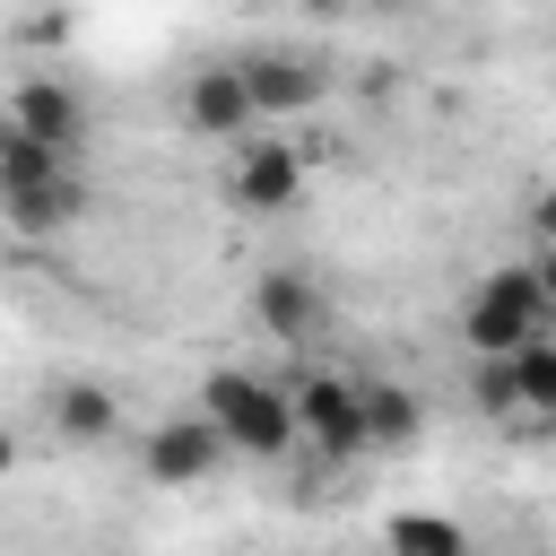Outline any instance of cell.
<instances>
[{"mask_svg":"<svg viewBox=\"0 0 556 556\" xmlns=\"http://www.w3.org/2000/svg\"><path fill=\"white\" fill-rule=\"evenodd\" d=\"M9 139H17V122H9V104H0V148H9Z\"/></svg>","mask_w":556,"mask_h":556,"instance_id":"19","label":"cell"},{"mask_svg":"<svg viewBox=\"0 0 556 556\" xmlns=\"http://www.w3.org/2000/svg\"><path fill=\"white\" fill-rule=\"evenodd\" d=\"M356 9H400V0H356Z\"/></svg>","mask_w":556,"mask_h":556,"instance_id":"20","label":"cell"},{"mask_svg":"<svg viewBox=\"0 0 556 556\" xmlns=\"http://www.w3.org/2000/svg\"><path fill=\"white\" fill-rule=\"evenodd\" d=\"M295 9H313V17H339V9H348V0H295Z\"/></svg>","mask_w":556,"mask_h":556,"instance_id":"18","label":"cell"},{"mask_svg":"<svg viewBox=\"0 0 556 556\" xmlns=\"http://www.w3.org/2000/svg\"><path fill=\"white\" fill-rule=\"evenodd\" d=\"M243 87H252L261 122H295V113L321 104V70L304 52H243Z\"/></svg>","mask_w":556,"mask_h":556,"instance_id":"10","label":"cell"},{"mask_svg":"<svg viewBox=\"0 0 556 556\" xmlns=\"http://www.w3.org/2000/svg\"><path fill=\"white\" fill-rule=\"evenodd\" d=\"M252 321H261L278 348H304V339L330 321V304H321V287H313L304 269H269V278L252 287Z\"/></svg>","mask_w":556,"mask_h":556,"instance_id":"11","label":"cell"},{"mask_svg":"<svg viewBox=\"0 0 556 556\" xmlns=\"http://www.w3.org/2000/svg\"><path fill=\"white\" fill-rule=\"evenodd\" d=\"M200 408H208V426L226 434V452H243V460H278V452L295 443V400H287V382H269V374H252V365H217V374L200 382Z\"/></svg>","mask_w":556,"mask_h":556,"instance_id":"2","label":"cell"},{"mask_svg":"<svg viewBox=\"0 0 556 556\" xmlns=\"http://www.w3.org/2000/svg\"><path fill=\"white\" fill-rule=\"evenodd\" d=\"M295 443H313L321 460H356L365 452V400L348 374H304L295 391Z\"/></svg>","mask_w":556,"mask_h":556,"instance_id":"4","label":"cell"},{"mask_svg":"<svg viewBox=\"0 0 556 556\" xmlns=\"http://www.w3.org/2000/svg\"><path fill=\"white\" fill-rule=\"evenodd\" d=\"M9 469H17V434L0 426V478H9Z\"/></svg>","mask_w":556,"mask_h":556,"instance_id":"17","label":"cell"},{"mask_svg":"<svg viewBox=\"0 0 556 556\" xmlns=\"http://www.w3.org/2000/svg\"><path fill=\"white\" fill-rule=\"evenodd\" d=\"M391 547H426V556H460V547H469V530H460V521H434V513H400V521H391Z\"/></svg>","mask_w":556,"mask_h":556,"instance_id":"14","label":"cell"},{"mask_svg":"<svg viewBox=\"0 0 556 556\" xmlns=\"http://www.w3.org/2000/svg\"><path fill=\"white\" fill-rule=\"evenodd\" d=\"M530 235H539V243H556V182L530 200Z\"/></svg>","mask_w":556,"mask_h":556,"instance_id":"15","label":"cell"},{"mask_svg":"<svg viewBox=\"0 0 556 556\" xmlns=\"http://www.w3.org/2000/svg\"><path fill=\"white\" fill-rule=\"evenodd\" d=\"M478 400L486 408H521V417H556V330L521 339L513 356L478 365Z\"/></svg>","mask_w":556,"mask_h":556,"instance_id":"6","label":"cell"},{"mask_svg":"<svg viewBox=\"0 0 556 556\" xmlns=\"http://www.w3.org/2000/svg\"><path fill=\"white\" fill-rule=\"evenodd\" d=\"M539 330H556V304H547V287L530 278V261L486 269V278L469 287V304H460V339H469L478 356H513V348L539 339Z\"/></svg>","mask_w":556,"mask_h":556,"instance_id":"3","label":"cell"},{"mask_svg":"<svg viewBox=\"0 0 556 556\" xmlns=\"http://www.w3.org/2000/svg\"><path fill=\"white\" fill-rule=\"evenodd\" d=\"M87 208V182H78V156L70 148H43V139H9L0 148V217L17 235H70Z\"/></svg>","mask_w":556,"mask_h":556,"instance_id":"1","label":"cell"},{"mask_svg":"<svg viewBox=\"0 0 556 556\" xmlns=\"http://www.w3.org/2000/svg\"><path fill=\"white\" fill-rule=\"evenodd\" d=\"M217 460H226V434L208 426V408H174V417H156L139 434V469L156 486H200Z\"/></svg>","mask_w":556,"mask_h":556,"instance_id":"5","label":"cell"},{"mask_svg":"<svg viewBox=\"0 0 556 556\" xmlns=\"http://www.w3.org/2000/svg\"><path fill=\"white\" fill-rule=\"evenodd\" d=\"M52 426H61L70 443H113V434H122V400H113L104 382H61V391H52Z\"/></svg>","mask_w":556,"mask_h":556,"instance_id":"13","label":"cell"},{"mask_svg":"<svg viewBox=\"0 0 556 556\" xmlns=\"http://www.w3.org/2000/svg\"><path fill=\"white\" fill-rule=\"evenodd\" d=\"M235 208L243 217H278V208H295L304 200V148L295 139H252L243 130V156H235Z\"/></svg>","mask_w":556,"mask_h":556,"instance_id":"7","label":"cell"},{"mask_svg":"<svg viewBox=\"0 0 556 556\" xmlns=\"http://www.w3.org/2000/svg\"><path fill=\"white\" fill-rule=\"evenodd\" d=\"M530 278L547 287V304H556V243H539V261H530Z\"/></svg>","mask_w":556,"mask_h":556,"instance_id":"16","label":"cell"},{"mask_svg":"<svg viewBox=\"0 0 556 556\" xmlns=\"http://www.w3.org/2000/svg\"><path fill=\"white\" fill-rule=\"evenodd\" d=\"M182 122H191L200 139H243V130H261L252 87H243V61H208V70H191V87H182Z\"/></svg>","mask_w":556,"mask_h":556,"instance_id":"9","label":"cell"},{"mask_svg":"<svg viewBox=\"0 0 556 556\" xmlns=\"http://www.w3.org/2000/svg\"><path fill=\"white\" fill-rule=\"evenodd\" d=\"M356 400H365V452H408L426 434V400L408 382H356Z\"/></svg>","mask_w":556,"mask_h":556,"instance_id":"12","label":"cell"},{"mask_svg":"<svg viewBox=\"0 0 556 556\" xmlns=\"http://www.w3.org/2000/svg\"><path fill=\"white\" fill-rule=\"evenodd\" d=\"M9 122L26 139H43V148H70V156L87 148V96L70 78H52V70H35V78L9 87Z\"/></svg>","mask_w":556,"mask_h":556,"instance_id":"8","label":"cell"}]
</instances>
